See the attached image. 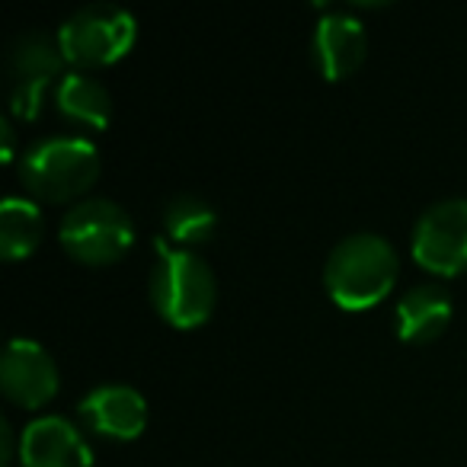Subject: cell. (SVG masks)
<instances>
[{
  "instance_id": "cell-1",
  "label": "cell",
  "mask_w": 467,
  "mask_h": 467,
  "mask_svg": "<svg viewBox=\"0 0 467 467\" xmlns=\"http://www.w3.org/2000/svg\"><path fill=\"white\" fill-rule=\"evenodd\" d=\"M400 275L394 244L375 231H352L333 244L324 263V288L343 311H368L388 298Z\"/></svg>"
},
{
  "instance_id": "cell-2",
  "label": "cell",
  "mask_w": 467,
  "mask_h": 467,
  "mask_svg": "<svg viewBox=\"0 0 467 467\" xmlns=\"http://www.w3.org/2000/svg\"><path fill=\"white\" fill-rule=\"evenodd\" d=\"M103 170L99 148L87 135H42L16 161V176L29 199L42 202H80V195L97 182Z\"/></svg>"
},
{
  "instance_id": "cell-3",
  "label": "cell",
  "mask_w": 467,
  "mask_h": 467,
  "mask_svg": "<svg viewBox=\"0 0 467 467\" xmlns=\"http://www.w3.org/2000/svg\"><path fill=\"white\" fill-rule=\"evenodd\" d=\"M154 250L157 260L148 279L154 311L180 330L205 324L218 301V282H214L212 266L195 250L173 247L167 237H157Z\"/></svg>"
},
{
  "instance_id": "cell-4",
  "label": "cell",
  "mask_w": 467,
  "mask_h": 467,
  "mask_svg": "<svg viewBox=\"0 0 467 467\" xmlns=\"http://www.w3.org/2000/svg\"><path fill=\"white\" fill-rule=\"evenodd\" d=\"M55 36L67 65L87 71V67H106L125 58L138 39V20L131 10L119 4L93 0L65 16Z\"/></svg>"
},
{
  "instance_id": "cell-5",
  "label": "cell",
  "mask_w": 467,
  "mask_h": 467,
  "mask_svg": "<svg viewBox=\"0 0 467 467\" xmlns=\"http://www.w3.org/2000/svg\"><path fill=\"white\" fill-rule=\"evenodd\" d=\"M58 241L74 260L87 266H109L122 260L135 241V221L116 199L90 195L74 202L65 212L58 224Z\"/></svg>"
},
{
  "instance_id": "cell-6",
  "label": "cell",
  "mask_w": 467,
  "mask_h": 467,
  "mask_svg": "<svg viewBox=\"0 0 467 467\" xmlns=\"http://www.w3.org/2000/svg\"><path fill=\"white\" fill-rule=\"evenodd\" d=\"M410 254L432 275H458L467 269V199L448 195L420 212L410 237Z\"/></svg>"
},
{
  "instance_id": "cell-7",
  "label": "cell",
  "mask_w": 467,
  "mask_h": 467,
  "mask_svg": "<svg viewBox=\"0 0 467 467\" xmlns=\"http://www.w3.org/2000/svg\"><path fill=\"white\" fill-rule=\"evenodd\" d=\"M65 52L58 36L29 29L10 48V109L20 119H36L46 103V90L65 78Z\"/></svg>"
},
{
  "instance_id": "cell-8",
  "label": "cell",
  "mask_w": 467,
  "mask_h": 467,
  "mask_svg": "<svg viewBox=\"0 0 467 467\" xmlns=\"http://www.w3.org/2000/svg\"><path fill=\"white\" fill-rule=\"evenodd\" d=\"M58 365L52 352L29 337H14L0 358V388L16 407L39 410L58 394Z\"/></svg>"
},
{
  "instance_id": "cell-9",
  "label": "cell",
  "mask_w": 467,
  "mask_h": 467,
  "mask_svg": "<svg viewBox=\"0 0 467 467\" xmlns=\"http://www.w3.org/2000/svg\"><path fill=\"white\" fill-rule=\"evenodd\" d=\"M78 420L93 435L131 441L148 426V400L131 384H97L78 400Z\"/></svg>"
},
{
  "instance_id": "cell-10",
  "label": "cell",
  "mask_w": 467,
  "mask_h": 467,
  "mask_svg": "<svg viewBox=\"0 0 467 467\" xmlns=\"http://www.w3.org/2000/svg\"><path fill=\"white\" fill-rule=\"evenodd\" d=\"M20 467H93V448L78 422L42 413L20 432Z\"/></svg>"
},
{
  "instance_id": "cell-11",
  "label": "cell",
  "mask_w": 467,
  "mask_h": 467,
  "mask_svg": "<svg viewBox=\"0 0 467 467\" xmlns=\"http://www.w3.org/2000/svg\"><path fill=\"white\" fill-rule=\"evenodd\" d=\"M368 33L349 10H327L311 33V61L324 80H343L365 61Z\"/></svg>"
},
{
  "instance_id": "cell-12",
  "label": "cell",
  "mask_w": 467,
  "mask_h": 467,
  "mask_svg": "<svg viewBox=\"0 0 467 467\" xmlns=\"http://www.w3.org/2000/svg\"><path fill=\"white\" fill-rule=\"evenodd\" d=\"M451 324V295L439 282H420L394 307V327L403 343H432Z\"/></svg>"
},
{
  "instance_id": "cell-13",
  "label": "cell",
  "mask_w": 467,
  "mask_h": 467,
  "mask_svg": "<svg viewBox=\"0 0 467 467\" xmlns=\"http://www.w3.org/2000/svg\"><path fill=\"white\" fill-rule=\"evenodd\" d=\"M55 109L74 125H84V129L103 131L112 122V97L103 87V80H97L87 71H71L55 84Z\"/></svg>"
},
{
  "instance_id": "cell-14",
  "label": "cell",
  "mask_w": 467,
  "mask_h": 467,
  "mask_svg": "<svg viewBox=\"0 0 467 467\" xmlns=\"http://www.w3.org/2000/svg\"><path fill=\"white\" fill-rule=\"evenodd\" d=\"M46 214L29 195H7L0 205V254L4 260H26L42 244Z\"/></svg>"
},
{
  "instance_id": "cell-15",
  "label": "cell",
  "mask_w": 467,
  "mask_h": 467,
  "mask_svg": "<svg viewBox=\"0 0 467 467\" xmlns=\"http://www.w3.org/2000/svg\"><path fill=\"white\" fill-rule=\"evenodd\" d=\"M218 227V212L208 199L195 192H180L163 205V237L173 241V247H195L212 241Z\"/></svg>"
},
{
  "instance_id": "cell-16",
  "label": "cell",
  "mask_w": 467,
  "mask_h": 467,
  "mask_svg": "<svg viewBox=\"0 0 467 467\" xmlns=\"http://www.w3.org/2000/svg\"><path fill=\"white\" fill-rule=\"evenodd\" d=\"M20 458V435L14 432L10 420H0V467H10V461Z\"/></svg>"
},
{
  "instance_id": "cell-17",
  "label": "cell",
  "mask_w": 467,
  "mask_h": 467,
  "mask_svg": "<svg viewBox=\"0 0 467 467\" xmlns=\"http://www.w3.org/2000/svg\"><path fill=\"white\" fill-rule=\"evenodd\" d=\"M0 138H4V150H0V157L4 161H16V138H14V125H10V119H0Z\"/></svg>"
}]
</instances>
